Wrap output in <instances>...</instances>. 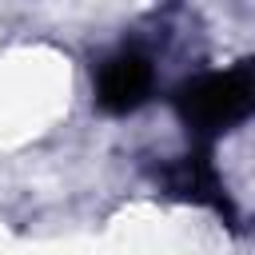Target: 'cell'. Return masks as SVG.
<instances>
[{"mask_svg": "<svg viewBox=\"0 0 255 255\" xmlns=\"http://www.w3.org/2000/svg\"><path fill=\"white\" fill-rule=\"evenodd\" d=\"M179 120L195 135L223 131L255 112V68H231V72H211L179 88L175 96Z\"/></svg>", "mask_w": 255, "mask_h": 255, "instance_id": "6da1fadb", "label": "cell"}, {"mask_svg": "<svg viewBox=\"0 0 255 255\" xmlns=\"http://www.w3.org/2000/svg\"><path fill=\"white\" fill-rule=\"evenodd\" d=\"M167 187H171L175 195H183V199L223 207V199H219V191H215V175H211V167H207L203 159H191V155H187L183 163H175V167L167 171Z\"/></svg>", "mask_w": 255, "mask_h": 255, "instance_id": "3957f363", "label": "cell"}, {"mask_svg": "<svg viewBox=\"0 0 255 255\" xmlns=\"http://www.w3.org/2000/svg\"><path fill=\"white\" fill-rule=\"evenodd\" d=\"M151 84H155V68L147 56L124 48L116 56H108L96 72V100L104 112H135L147 96H151Z\"/></svg>", "mask_w": 255, "mask_h": 255, "instance_id": "7a4b0ae2", "label": "cell"}]
</instances>
